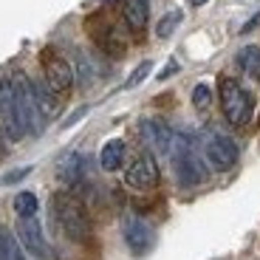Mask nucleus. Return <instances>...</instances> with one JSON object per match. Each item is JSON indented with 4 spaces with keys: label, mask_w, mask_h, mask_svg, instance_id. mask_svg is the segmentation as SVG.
<instances>
[{
    "label": "nucleus",
    "mask_w": 260,
    "mask_h": 260,
    "mask_svg": "<svg viewBox=\"0 0 260 260\" xmlns=\"http://www.w3.org/2000/svg\"><path fill=\"white\" fill-rule=\"evenodd\" d=\"M14 212H17V218H34V215L40 212V201H37V195L28 192V189L17 192V195H14Z\"/></svg>",
    "instance_id": "18"
},
{
    "label": "nucleus",
    "mask_w": 260,
    "mask_h": 260,
    "mask_svg": "<svg viewBox=\"0 0 260 260\" xmlns=\"http://www.w3.org/2000/svg\"><path fill=\"white\" fill-rule=\"evenodd\" d=\"M12 82H14V105H17L20 124H23L26 133L40 136V133L46 130L48 119L43 116V111L37 108V99H34V91H31V79H28L26 74H14Z\"/></svg>",
    "instance_id": "4"
},
{
    "label": "nucleus",
    "mask_w": 260,
    "mask_h": 260,
    "mask_svg": "<svg viewBox=\"0 0 260 260\" xmlns=\"http://www.w3.org/2000/svg\"><path fill=\"white\" fill-rule=\"evenodd\" d=\"M139 133H142V142L147 144L150 150H156L161 156H170V147H173L176 133L170 130L167 122H161V119H142Z\"/></svg>",
    "instance_id": "12"
},
{
    "label": "nucleus",
    "mask_w": 260,
    "mask_h": 260,
    "mask_svg": "<svg viewBox=\"0 0 260 260\" xmlns=\"http://www.w3.org/2000/svg\"><path fill=\"white\" fill-rule=\"evenodd\" d=\"M238 65H241L252 79L260 82V48L257 46H243L241 51H238Z\"/></svg>",
    "instance_id": "17"
},
{
    "label": "nucleus",
    "mask_w": 260,
    "mask_h": 260,
    "mask_svg": "<svg viewBox=\"0 0 260 260\" xmlns=\"http://www.w3.org/2000/svg\"><path fill=\"white\" fill-rule=\"evenodd\" d=\"M85 113H88V108H85V105H82L79 111H74V116H68V119H65V122H62V127H71V124H77L79 119L85 116Z\"/></svg>",
    "instance_id": "26"
},
{
    "label": "nucleus",
    "mask_w": 260,
    "mask_h": 260,
    "mask_svg": "<svg viewBox=\"0 0 260 260\" xmlns=\"http://www.w3.org/2000/svg\"><path fill=\"white\" fill-rule=\"evenodd\" d=\"M150 71H153V62H150V59H144V62H139L136 68H133V74H130L127 79H124V91H133V88H136V85H142L144 79L150 77Z\"/></svg>",
    "instance_id": "20"
},
{
    "label": "nucleus",
    "mask_w": 260,
    "mask_h": 260,
    "mask_svg": "<svg viewBox=\"0 0 260 260\" xmlns=\"http://www.w3.org/2000/svg\"><path fill=\"white\" fill-rule=\"evenodd\" d=\"M204 3H209V0H189V6H195V9L204 6Z\"/></svg>",
    "instance_id": "27"
},
{
    "label": "nucleus",
    "mask_w": 260,
    "mask_h": 260,
    "mask_svg": "<svg viewBox=\"0 0 260 260\" xmlns=\"http://www.w3.org/2000/svg\"><path fill=\"white\" fill-rule=\"evenodd\" d=\"M124 158H127V144L122 139H111V142H105L102 150H99V167L105 173H116L122 170Z\"/></svg>",
    "instance_id": "15"
},
{
    "label": "nucleus",
    "mask_w": 260,
    "mask_h": 260,
    "mask_svg": "<svg viewBox=\"0 0 260 260\" xmlns=\"http://www.w3.org/2000/svg\"><path fill=\"white\" fill-rule=\"evenodd\" d=\"M122 17H124V26H127L130 31L142 34L144 28H147V20H150V3L147 0H124Z\"/></svg>",
    "instance_id": "13"
},
{
    "label": "nucleus",
    "mask_w": 260,
    "mask_h": 260,
    "mask_svg": "<svg viewBox=\"0 0 260 260\" xmlns=\"http://www.w3.org/2000/svg\"><path fill=\"white\" fill-rule=\"evenodd\" d=\"M181 20H184L181 9H173V12H167V14H164V17L156 23V37H158V40H167L170 34L178 28V23H181Z\"/></svg>",
    "instance_id": "19"
},
{
    "label": "nucleus",
    "mask_w": 260,
    "mask_h": 260,
    "mask_svg": "<svg viewBox=\"0 0 260 260\" xmlns=\"http://www.w3.org/2000/svg\"><path fill=\"white\" fill-rule=\"evenodd\" d=\"M40 62H43V77H46V85L51 88L57 96H65V93H71L74 88V65L57 54L54 48H46V51L40 54Z\"/></svg>",
    "instance_id": "6"
},
{
    "label": "nucleus",
    "mask_w": 260,
    "mask_h": 260,
    "mask_svg": "<svg viewBox=\"0 0 260 260\" xmlns=\"http://www.w3.org/2000/svg\"><path fill=\"white\" fill-rule=\"evenodd\" d=\"M124 184L130 189H139V192H147L158 184V164L153 158V153H142L124 170Z\"/></svg>",
    "instance_id": "9"
},
{
    "label": "nucleus",
    "mask_w": 260,
    "mask_h": 260,
    "mask_svg": "<svg viewBox=\"0 0 260 260\" xmlns=\"http://www.w3.org/2000/svg\"><path fill=\"white\" fill-rule=\"evenodd\" d=\"M51 215L57 226L62 229L74 243H88L93 235L91 218H88V209H85L82 198H79L74 189H59L51 195Z\"/></svg>",
    "instance_id": "1"
},
{
    "label": "nucleus",
    "mask_w": 260,
    "mask_h": 260,
    "mask_svg": "<svg viewBox=\"0 0 260 260\" xmlns=\"http://www.w3.org/2000/svg\"><path fill=\"white\" fill-rule=\"evenodd\" d=\"M209 105H212V88L207 82H198L192 88V108L195 111H207Z\"/></svg>",
    "instance_id": "21"
},
{
    "label": "nucleus",
    "mask_w": 260,
    "mask_h": 260,
    "mask_svg": "<svg viewBox=\"0 0 260 260\" xmlns=\"http://www.w3.org/2000/svg\"><path fill=\"white\" fill-rule=\"evenodd\" d=\"M204 158H207V164L212 170L226 173V170H232L238 164V144L229 136H223V133H209L204 139Z\"/></svg>",
    "instance_id": "7"
},
{
    "label": "nucleus",
    "mask_w": 260,
    "mask_h": 260,
    "mask_svg": "<svg viewBox=\"0 0 260 260\" xmlns=\"http://www.w3.org/2000/svg\"><path fill=\"white\" fill-rule=\"evenodd\" d=\"M57 178L62 184H68V187L77 189V184L85 178V158L79 156V153H68V156H62L59 164H57Z\"/></svg>",
    "instance_id": "14"
},
{
    "label": "nucleus",
    "mask_w": 260,
    "mask_h": 260,
    "mask_svg": "<svg viewBox=\"0 0 260 260\" xmlns=\"http://www.w3.org/2000/svg\"><path fill=\"white\" fill-rule=\"evenodd\" d=\"M0 127L6 130V136L12 142L26 136L17 116V105H14V82L9 74H0Z\"/></svg>",
    "instance_id": "8"
},
{
    "label": "nucleus",
    "mask_w": 260,
    "mask_h": 260,
    "mask_svg": "<svg viewBox=\"0 0 260 260\" xmlns=\"http://www.w3.org/2000/svg\"><path fill=\"white\" fill-rule=\"evenodd\" d=\"M102 3H113V0H102Z\"/></svg>",
    "instance_id": "28"
},
{
    "label": "nucleus",
    "mask_w": 260,
    "mask_h": 260,
    "mask_svg": "<svg viewBox=\"0 0 260 260\" xmlns=\"http://www.w3.org/2000/svg\"><path fill=\"white\" fill-rule=\"evenodd\" d=\"M17 241L20 246L26 249L31 257H40V260H46L48 254V243H46V235H43V226H40L37 221V215L34 218H17Z\"/></svg>",
    "instance_id": "11"
},
{
    "label": "nucleus",
    "mask_w": 260,
    "mask_h": 260,
    "mask_svg": "<svg viewBox=\"0 0 260 260\" xmlns=\"http://www.w3.org/2000/svg\"><path fill=\"white\" fill-rule=\"evenodd\" d=\"M26 176H31V167H17V170H9L6 176L0 178V184H6V187H12V184L23 181Z\"/></svg>",
    "instance_id": "23"
},
{
    "label": "nucleus",
    "mask_w": 260,
    "mask_h": 260,
    "mask_svg": "<svg viewBox=\"0 0 260 260\" xmlns=\"http://www.w3.org/2000/svg\"><path fill=\"white\" fill-rule=\"evenodd\" d=\"M218 96H221V111L232 127H243L252 122L254 113V99L235 77H221L218 79Z\"/></svg>",
    "instance_id": "2"
},
{
    "label": "nucleus",
    "mask_w": 260,
    "mask_h": 260,
    "mask_svg": "<svg viewBox=\"0 0 260 260\" xmlns=\"http://www.w3.org/2000/svg\"><path fill=\"white\" fill-rule=\"evenodd\" d=\"M173 74H178V59H170V62L164 65L161 71H158V82H167Z\"/></svg>",
    "instance_id": "24"
},
{
    "label": "nucleus",
    "mask_w": 260,
    "mask_h": 260,
    "mask_svg": "<svg viewBox=\"0 0 260 260\" xmlns=\"http://www.w3.org/2000/svg\"><path fill=\"white\" fill-rule=\"evenodd\" d=\"M257 26H260V12H257V14H252V17H249L246 23H243V26H241V34H249V31H254Z\"/></svg>",
    "instance_id": "25"
},
{
    "label": "nucleus",
    "mask_w": 260,
    "mask_h": 260,
    "mask_svg": "<svg viewBox=\"0 0 260 260\" xmlns=\"http://www.w3.org/2000/svg\"><path fill=\"white\" fill-rule=\"evenodd\" d=\"M85 28H88L91 40L102 48L105 54H108V57H116V59L124 57V51H127V40H124V34L119 31V26H113L105 14H91V17L85 20Z\"/></svg>",
    "instance_id": "5"
},
{
    "label": "nucleus",
    "mask_w": 260,
    "mask_h": 260,
    "mask_svg": "<svg viewBox=\"0 0 260 260\" xmlns=\"http://www.w3.org/2000/svg\"><path fill=\"white\" fill-rule=\"evenodd\" d=\"M170 158H173V167H176V178L181 187H198V184L207 181V167L204 161L198 158L192 142L187 136H178L173 139V147H170Z\"/></svg>",
    "instance_id": "3"
},
{
    "label": "nucleus",
    "mask_w": 260,
    "mask_h": 260,
    "mask_svg": "<svg viewBox=\"0 0 260 260\" xmlns=\"http://www.w3.org/2000/svg\"><path fill=\"white\" fill-rule=\"evenodd\" d=\"M31 91H34V99H37V108L43 111L46 119H54L59 113V96L48 88L46 82H31Z\"/></svg>",
    "instance_id": "16"
},
{
    "label": "nucleus",
    "mask_w": 260,
    "mask_h": 260,
    "mask_svg": "<svg viewBox=\"0 0 260 260\" xmlns=\"http://www.w3.org/2000/svg\"><path fill=\"white\" fill-rule=\"evenodd\" d=\"M122 235H124V243H127V249L136 257H142V254H147L150 249H153V243H156V232H153V226H150L144 218H139V215H127L122 221Z\"/></svg>",
    "instance_id": "10"
},
{
    "label": "nucleus",
    "mask_w": 260,
    "mask_h": 260,
    "mask_svg": "<svg viewBox=\"0 0 260 260\" xmlns=\"http://www.w3.org/2000/svg\"><path fill=\"white\" fill-rule=\"evenodd\" d=\"M77 74H79V85H91L93 68H91V62H88L82 54H77ZM77 74H74V77H77Z\"/></svg>",
    "instance_id": "22"
}]
</instances>
